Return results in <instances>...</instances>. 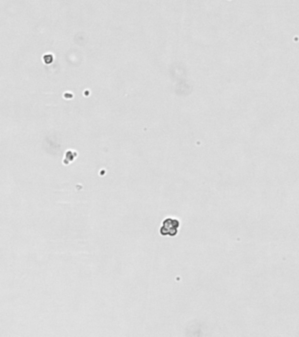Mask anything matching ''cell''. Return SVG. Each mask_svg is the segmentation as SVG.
Listing matches in <instances>:
<instances>
[{
    "label": "cell",
    "mask_w": 299,
    "mask_h": 337,
    "mask_svg": "<svg viewBox=\"0 0 299 337\" xmlns=\"http://www.w3.org/2000/svg\"><path fill=\"white\" fill-rule=\"evenodd\" d=\"M179 227V221L173 218H167L162 223L160 229V234L163 236H174L177 234Z\"/></svg>",
    "instance_id": "6da1fadb"
}]
</instances>
